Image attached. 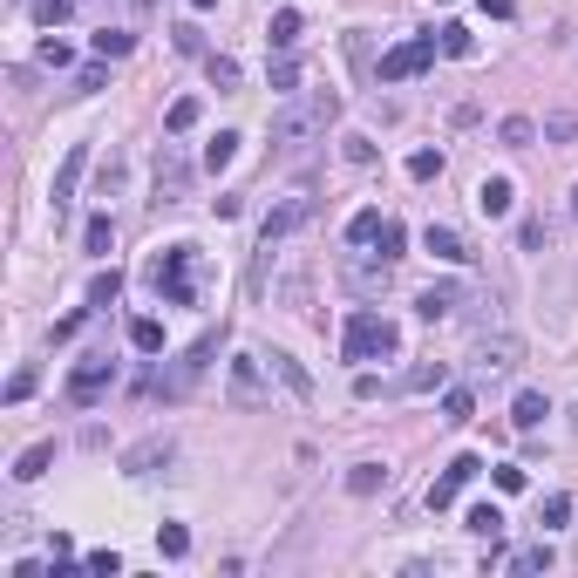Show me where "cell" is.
<instances>
[{"label": "cell", "mask_w": 578, "mask_h": 578, "mask_svg": "<svg viewBox=\"0 0 578 578\" xmlns=\"http://www.w3.org/2000/svg\"><path fill=\"white\" fill-rule=\"evenodd\" d=\"M340 116V95L334 89H306V95H286V103L273 109V143L279 150H300V143L327 137V122Z\"/></svg>", "instance_id": "6da1fadb"}, {"label": "cell", "mask_w": 578, "mask_h": 578, "mask_svg": "<svg viewBox=\"0 0 578 578\" xmlns=\"http://www.w3.org/2000/svg\"><path fill=\"white\" fill-rule=\"evenodd\" d=\"M395 348H402V327L388 313H375V306H354L348 313V334H340V354H348V361H388Z\"/></svg>", "instance_id": "7a4b0ae2"}, {"label": "cell", "mask_w": 578, "mask_h": 578, "mask_svg": "<svg viewBox=\"0 0 578 578\" xmlns=\"http://www.w3.org/2000/svg\"><path fill=\"white\" fill-rule=\"evenodd\" d=\"M266 354H231V367H225V402L239 415H252V409H266Z\"/></svg>", "instance_id": "3957f363"}, {"label": "cell", "mask_w": 578, "mask_h": 578, "mask_svg": "<svg viewBox=\"0 0 578 578\" xmlns=\"http://www.w3.org/2000/svg\"><path fill=\"white\" fill-rule=\"evenodd\" d=\"M191 259H198L191 245H164V252L150 259V286L164 293L170 306H191V300H198V286H191Z\"/></svg>", "instance_id": "277c9868"}, {"label": "cell", "mask_w": 578, "mask_h": 578, "mask_svg": "<svg viewBox=\"0 0 578 578\" xmlns=\"http://www.w3.org/2000/svg\"><path fill=\"white\" fill-rule=\"evenodd\" d=\"M436 55H442V34H415V41H402V48H388V55H381V82L422 76V68H436Z\"/></svg>", "instance_id": "5b68a950"}, {"label": "cell", "mask_w": 578, "mask_h": 578, "mask_svg": "<svg viewBox=\"0 0 578 578\" xmlns=\"http://www.w3.org/2000/svg\"><path fill=\"white\" fill-rule=\"evenodd\" d=\"M212 354H218V334H204L198 348L184 354V361L170 367V375H157L150 388H157V395H170V402H184V395H191V388H198V375H204V367H212Z\"/></svg>", "instance_id": "8992f818"}, {"label": "cell", "mask_w": 578, "mask_h": 578, "mask_svg": "<svg viewBox=\"0 0 578 578\" xmlns=\"http://www.w3.org/2000/svg\"><path fill=\"white\" fill-rule=\"evenodd\" d=\"M313 212H320V198H279L273 212H266V225H259V245H279V239H293L300 225H313Z\"/></svg>", "instance_id": "52a82bcc"}, {"label": "cell", "mask_w": 578, "mask_h": 578, "mask_svg": "<svg viewBox=\"0 0 578 578\" xmlns=\"http://www.w3.org/2000/svg\"><path fill=\"white\" fill-rule=\"evenodd\" d=\"M191 198V157H184V143H164L157 150V204H184Z\"/></svg>", "instance_id": "ba28073f"}, {"label": "cell", "mask_w": 578, "mask_h": 578, "mask_svg": "<svg viewBox=\"0 0 578 578\" xmlns=\"http://www.w3.org/2000/svg\"><path fill=\"white\" fill-rule=\"evenodd\" d=\"M109 381H116V361H109V354H89V361H76V375H68V402H76V409H89Z\"/></svg>", "instance_id": "9c48e42d"}, {"label": "cell", "mask_w": 578, "mask_h": 578, "mask_svg": "<svg viewBox=\"0 0 578 578\" xmlns=\"http://www.w3.org/2000/svg\"><path fill=\"white\" fill-rule=\"evenodd\" d=\"M170 456H177V442H170V436H143L137 449H122V476H157Z\"/></svg>", "instance_id": "30bf717a"}, {"label": "cell", "mask_w": 578, "mask_h": 578, "mask_svg": "<svg viewBox=\"0 0 578 578\" xmlns=\"http://www.w3.org/2000/svg\"><path fill=\"white\" fill-rule=\"evenodd\" d=\"M476 470H483V456H456V463H449V470L436 476V483H429V510H449V503L463 497V483H470Z\"/></svg>", "instance_id": "8fae6325"}, {"label": "cell", "mask_w": 578, "mask_h": 578, "mask_svg": "<svg viewBox=\"0 0 578 578\" xmlns=\"http://www.w3.org/2000/svg\"><path fill=\"white\" fill-rule=\"evenodd\" d=\"M518 361H524V340L518 334H483V340H476V367H483V375H510Z\"/></svg>", "instance_id": "7c38bea8"}, {"label": "cell", "mask_w": 578, "mask_h": 578, "mask_svg": "<svg viewBox=\"0 0 578 578\" xmlns=\"http://www.w3.org/2000/svg\"><path fill=\"white\" fill-rule=\"evenodd\" d=\"M82 170H89V143H68V157H61V170H55V218H61V204L76 198Z\"/></svg>", "instance_id": "4fadbf2b"}, {"label": "cell", "mask_w": 578, "mask_h": 578, "mask_svg": "<svg viewBox=\"0 0 578 578\" xmlns=\"http://www.w3.org/2000/svg\"><path fill=\"white\" fill-rule=\"evenodd\" d=\"M422 245L436 252L442 266H470V239H463L456 225H429V231H422Z\"/></svg>", "instance_id": "5bb4252c"}, {"label": "cell", "mask_w": 578, "mask_h": 578, "mask_svg": "<svg viewBox=\"0 0 578 578\" xmlns=\"http://www.w3.org/2000/svg\"><path fill=\"white\" fill-rule=\"evenodd\" d=\"M510 204H518V184L510 177H483L476 184V212L483 218H510Z\"/></svg>", "instance_id": "9a60e30c"}, {"label": "cell", "mask_w": 578, "mask_h": 578, "mask_svg": "<svg viewBox=\"0 0 578 578\" xmlns=\"http://www.w3.org/2000/svg\"><path fill=\"white\" fill-rule=\"evenodd\" d=\"M456 300H463L456 279H436V286L415 293V313H422V320H442V313H456Z\"/></svg>", "instance_id": "2e32d148"}, {"label": "cell", "mask_w": 578, "mask_h": 578, "mask_svg": "<svg viewBox=\"0 0 578 578\" xmlns=\"http://www.w3.org/2000/svg\"><path fill=\"white\" fill-rule=\"evenodd\" d=\"M442 381H449V361H415L409 375L395 381V388H402V395H436Z\"/></svg>", "instance_id": "e0dca14e"}, {"label": "cell", "mask_w": 578, "mask_h": 578, "mask_svg": "<svg viewBox=\"0 0 578 578\" xmlns=\"http://www.w3.org/2000/svg\"><path fill=\"white\" fill-rule=\"evenodd\" d=\"M266 367H273V375L286 381V395H293V402H313V375H306V367L293 361V354H266Z\"/></svg>", "instance_id": "ac0fdd59"}, {"label": "cell", "mask_w": 578, "mask_h": 578, "mask_svg": "<svg viewBox=\"0 0 578 578\" xmlns=\"http://www.w3.org/2000/svg\"><path fill=\"white\" fill-rule=\"evenodd\" d=\"M82 245H89L95 259H109V252H116V218H109V212H95L89 225H82Z\"/></svg>", "instance_id": "d6986e66"}, {"label": "cell", "mask_w": 578, "mask_h": 578, "mask_svg": "<svg viewBox=\"0 0 578 578\" xmlns=\"http://www.w3.org/2000/svg\"><path fill=\"white\" fill-rule=\"evenodd\" d=\"M198 116H204L198 95H177V103L164 109V130H170V137H184V130H198Z\"/></svg>", "instance_id": "ffe728a7"}, {"label": "cell", "mask_w": 578, "mask_h": 578, "mask_svg": "<svg viewBox=\"0 0 578 578\" xmlns=\"http://www.w3.org/2000/svg\"><path fill=\"white\" fill-rule=\"evenodd\" d=\"M545 415H551V402L537 395V388H524V395L510 402V422H518V429H537V422H545Z\"/></svg>", "instance_id": "44dd1931"}, {"label": "cell", "mask_w": 578, "mask_h": 578, "mask_svg": "<svg viewBox=\"0 0 578 578\" xmlns=\"http://www.w3.org/2000/svg\"><path fill=\"white\" fill-rule=\"evenodd\" d=\"M55 463V442H34V449H21V463H14V483H34V476Z\"/></svg>", "instance_id": "7402d4cb"}, {"label": "cell", "mask_w": 578, "mask_h": 578, "mask_svg": "<svg viewBox=\"0 0 578 578\" xmlns=\"http://www.w3.org/2000/svg\"><path fill=\"white\" fill-rule=\"evenodd\" d=\"M436 34H442V55H456V61H470V55H476V34L463 28V21H442Z\"/></svg>", "instance_id": "603a6c76"}, {"label": "cell", "mask_w": 578, "mask_h": 578, "mask_svg": "<svg viewBox=\"0 0 578 578\" xmlns=\"http://www.w3.org/2000/svg\"><path fill=\"white\" fill-rule=\"evenodd\" d=\"M300 28H306V21H300V7H279V14H273V48H279V55H293Z\"/></svg>", "instance_id": "cb8c5ba5"}, {"label": "cell", "mask_w": 578, "mask_h": 578, "mask_svg": "<svg viewBox=\"0 0 578 578\" xmlns=\"http://www.w3.org/2000/svg\"><path fill=\"white\" fill-rule=\"evenodd\" d=\"M348 490H354V497H375V490H388V470H381V463H354Z\"/></svg>", "instance_id": "d4e9b609"}, {"label": "cell", "mask_w": 578, "mask_h": 578, "mask_svg": "<svg viewBox=\"0 0 578 578\" xmlns=\"http://www.w3.org/2000/svg\"><path fill=\"white\" fill-rule=\"evenodd\" d=\"M231 157H239V137H231V130H218V137L204 143V170L218 177V170H231Z\"/></svg>", "instance_id": "484cf974"}, {"label": "cell", "mask_w": 578, "mask_h": 578, "mask_svg": "<svg viewBox=\"0 0 578 578\" xmlns=\"http://www.w3.org/2000/svg\"><path fill=\"white\" fill-rule=\"evenodd\" d=\"M130 348H137V354H157V348H164V320H150V313L130 320Z\"/></svg>", "instance_id": "4316f807"}, {"label": "cell", "mask_w": 578, "mask_h": 578, "mask_svg": "<svg viewBox=\"0 0 578 578\" xmlns=\"http://www.w3.org/2000/svg\"><path fill=\"white\" fill-rule=\"evenodd\" d=\"M130 48H137V34H130V28H103V34H95V55H103V61H122Z\"/></svg>", "instance_id": "83f0119b"}, {"label": "cell", "mask_w": 578, "mask_h": 578, "mask_svg": "<svg viewBox=\"0 0 578 578\" xmlns=\"http://www.w3.org/2000/svg\"><path fill=\"white\" fill-rule=\"evenodd\" d=\"M470 531L497 545V537H503V510H497V503H476V510H470Z\"/></svg>", "instance_id": "f1b7e54d"}, {"label": "cell", "mask_w": 578, "mask_h": 578, "mask_svg": "<svg viewBox=\"0 0 578 578\" xmlns=\"http://www.w3.org/2000/svg\"><path fill=\"white\" fill-rule=\"evenodd\" d=\"M381 225H388L381 212H354V218H348V239H354V245H375V239H381Z\"/></svg>", "instance_id": "f546056e"}, {"label": "cell", "mask_w": 578, "mask_h": 578, "mask_svg": "<svg viewBox=\"0 0 578 578\" xmlns=\"http://www.w3.org/2000/svg\"><path fill=\"white\" fill-rule=\"evenodd\" d=\"M116 293H122V273H116V266L89 279V306H116Z\"/></svg>", "instance_id": "4dcf8cb0"}, {"label": "cell", "mask_w": 578, "mask_h": 578, "mask_svg": "<svg viewBox=\"0 0 578 578\" xmlns=\"http://www.w3.org/2000/svg\"><path fill=\"white\" fill-rule=\"evenodd\" d=\"M476 415V395L470 388H449V395H442V422H470Z\"/></svg>", "instance_id": "1f68e13d"}, {"label": "cell", "mask_w": 578, "mask_h": 578, "mask_svg": "<svg viewBox=\"0 0 578 578\" xmlns=\"http://www.w3.org/2000/svg\"><path fill=\"white\" fill-rule=\"evenodd\" d=\"M157 551H164V558H191V531H184V524H164V531H157Z\"/></svg>", "instance_id": "d6a6232c"}, {"label": "cell", "mask_w": 578, "mask_h": 578, "mask_svg": "<svg viewBox=\"0 0 578 578\" xmlns=\"http://www.w3.org/2000/svg\"><path fill=\"white\" fill-rule=\"evenodd\" d=\"M375 245H381V259L395 266V259H402V245H409V231H402V218H388V225H381V239H375Z\"/></svg>", "instance_id": "836d02e7"}, {"label": "cell", "mask_w": 578, "mask_h": 578, "mask_svg": "<svg viewBox=\"0 0 578 578\" xmlns=\"http://www.w3.org/2000/svg\"><path fill=\"white\" fill-rule=\"evenodd\" d=\"M497 137L510 143V150H524V143L537 137V122H531V116H503V130H497Z\"/></svg>", "instance_id": "e575fe53"}, {"label": "cell", "mask_w": 578, "mask_h": 578, "mask_svg": "<svg viewBox=\"0 0 578 578\" xmlns=\"http://www.w3.org/2000/svg\"><path fill=\"white\" fill-rule=\"evenodd\" d=\"M564 518H572V497H564V490H551V497H545V510H537V524H545V531H558Z\"/></svg>", "instance_id": "d590c367"}, {"label": "cell", "mask_w": 578, "mask_h": 578, "mask_svg": "<svg viewBox=\"0 0 578 578\" xmlns=\"http://www.w3.org/2000/svg\"><path fill=\"white\" fill-rule=\"evenodd\" d=\"M273 89H279V95H300V61H293V55L273 61Z\"/></svg>", "instance_id": "8d00e7d4"}, {"label": "cell", "mask_w": 578, "mask_h": 578, "mask_svg": "<svg viewBox=\"0 0 578 578\" xmlns=\"http://www.w3.org/2000/svg\"><path fill=\"white\" fill-rule=\"evenodd\" d=\"M409 177H415V184L442 177V150H415V157H409Z\"/></svg>", "instance_id": "74e56055"}, {"label": "cell", "mask_w": 578, "mask_h": 578, "mask_svg": "<svg viewBox=\"0 0 578 578\" xmlns=\"http://www.w3.org/2000/svg\"><path fill=\"white\" fill-rule=\"evenodd\" d=\"M551 564V545H524L518 558H510V572H545Z\"/></svg>", "instance_id": "f35d334b"}, {"label": "cell", "mask_w": 578, "mask_h": 578, "mask_svg": "<svg viewBox=\"0 0 578 578\" xmlns=\"http://www.w3.org/2000/svg\"><path fill=\"white\" fill-rule=\"evenodd\" d=\"M68 14H76V0H34V21H48V28H61Z\"/></svg>", "instance_id": "ab89813d"}, {"label": "cell", "mask_w": 578, "mask_h": 578, "mask_svg": "<svg viewBox=\"0 0 578 578\" xmlns=\"http://www.w3.org/2000/svg\"><path fill=\"white\" fill-rule=\"evenodd\" d=\"M340 157H348V164H375V143H367V137H340Z\"/></svg>", "instance_id": "60d3db41"}, {"label": "cell", "mask_w": 578, "mask_h": 578, "mask_svg": "<svg viewBox=\"0 0 578 578\" xmlns=\"http://www.w3.org/2000/svg\"><path fill=\"white\" fill-rule=\"evenodd\" d=\"M82 564H89L95 578H122V558H116V551H89V558H82Z\"/></svg>", "instance_id": "b9f144b4"}, {"label": "cell", "mask_w": 578, "mask_h": 578, "mask_svg": "<svg viewBox=\"0 0 578 578\" xmlns=\"http://www.w3.org/2000/svg\"><path fill=\"white\" fill-rule=\"evenodd\" d=\"M204 68H212V82H218V89H231V82H239V61H231V55H212Z\"/></svg>", "instance_id": "7bdbcfd3"}, {"label": "cell", "mask_w": 578, "mask_h": 578, "mask_svg": "<svg viewBox=\"0 0 578 578\" xmlns=\"http://www.w3.org/2000/svg\"><path fill=\"white\" fill-rule=\"evenodd\" d=\"M490 476H497V490H503V497H518V490H524V470H518V463H497Z\"/></svg>", "instance_id": "ee69618b"}, {"label": "cell", "mask_w": 578, "mask_h": 578, "mask_svg": "<svg viewBox=\"0 0 578 578\" xmlns=\"http://www.w3.org/2000/svg\"><path fill=\"white\" fill-rule=\"evenodd\" d=\"M545 137L551 143H572L578 137V116H545Z\"/></svg>", "instance_id": "f6af8a7d"}, {"label": "cell", "mask_w": 578, "mask_h": 578, "mask_svg": "<svg viewBox=\"0 0 578 578\" xmlns=\"http://www.w3.org/2000/svg\"><path fill=\"white\" fill-rule=\"evenodd\" d=\"M34 395V367H14V381H7V402H28Z\"/></svg>", "instance_id": "bcb514c9"}, {"label": "cell", "mask_w": 578, "mask_h": 578, "mask_svg": "<svg viewBox=\"0 0 578 578\" xmlns=\"http://www.w3.org/2000/svg\"><path fill=\"white\" fill-rule=\"evenodd\" d=\"M41 61H48V68H68L76 55H68V41H55V34H48V41H41Z\"/></svg>", "instance_id": "7dc6e473"}, {"label": "cell", "mask_w": 578, "mask_h": 578, "mask_svg": "<svg viewBox=\"0 0 578 578\" xmlns=\"http://www.w3.org/2000/svg\"><path fill=\"white\" fill-rule=\"evenodd\" d=\"M103 82H109V76H103V55H95L89 68H82V76H76V89H82V95H95V89H103Z\"/></svg>", "instance_id": "c3c4849f"}, {"label": "cell", "mask_w": 578, "mask_h": 578, "mask_svg": "<svg viewBox=\"0 0 578 578\" xmlns=\"http://www.w3.org/2000/svg\"><path fill=\"white\" fill-rule=\"evenodd\" d=\"M170 34H177V48H184V55H198V48H204V34L191 28V21H184V28H170Z\"/></svg>", "instance_id": "681fc988"}, {"label": "cell", "mask_w": 578, "mask_h": 578, "mask_svg": "<svg viewBox=\"0 0 578 578\" xmlns=\"http://www.w3.org/2000/svg\"><path fill=\"white\" fill-rule=\"evenodd\" d=\"M354 395L375 402V395H381V375H367V367H361V375H354Z\"/></svg>", "instance_id": "f907efd6"}, {"label": "cell", "mask_w": 578, "mask_h": 578, "mask_svg": "<svg viewBox=\"0 0 578 578\" xmlns=\"http://www.w3.org/2000/svg\"><path fill=\"white\" fill-rule=\"evenodd\" d=\"M483 14H490V21H510L518 7H510V0H483Z\"/></svg>", "instance_id": "816d5d0a"}, {"label": "cell", "mask_w": 578, "mask_h": 578, "mask_svg": "<svg viewBox=\"0 0 578 578\" xmlns=\"http://www.w3.org/2000/svg\"><path fill=\"white\" fill-rule=\"evenodd\" d=\"M191 7H198V14H212V7H218V0H191Z\"/></svg>", "instance_id": "f5cc1de1"}, {"label": "cell", "mask_w": 578, "mask_h": 578, "mask_svg": "<svg viewBox=\"0 0 578 578\" xmlns=\"http://www.w3.org/2000/svg\"><path fill=\"white\" fill-rule=\"evenodd\" d=\"M572 218H578V184H572Z\"/></svg>", "instance_id": "db71d44e"}, {"label": "cell", "mask_w": 578, "mask_h": 578, "mask_svg": "<svg viewBox=\"0 0 578 578\" xmlns=\"http://www.w3.org/2000/svg\"><path fill=\"white\" fill-rule=\"evenodd\" d=\"M442 7H456V0H442Z\"/></svg>", "instance_id": "11a10c76"}]
</instances>
